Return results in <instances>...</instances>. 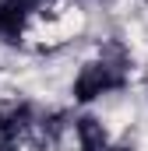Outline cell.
I'll return each mask as SVG.
<instances>
[{"mask_svg":"<svg viewBox=\"0 0 148 151\" xmlns=\"http://www.w3.org/2000/svg\"><path fill=\"white\" fill-rule=\"evenodd\" d=\"M113 151H134V148H113Z\"/></svg>","mask_w":148,"mask_h":151,"instance_id":"obj_7","label":"cell"},{"mask_svg":"<svg viewBox=\"0 0 148 151\" xmlns=\"http://www.w3.org/2000/svg\"><path fill=\"white\" fill-rule=\"evenodd\" d=\"M21 32H25V7H18L11 0H0V39L21 42Z\"/></svg>","mask_w":148,"mask_h":151,"instance_id":"obj_4","label":"cell"},{"mask_svg":"<svg viewBox=\"0 0 148 151\" xmlns=\"http://www.w3.org/2000/svg\"><path fill=\"white\" fill-rule=\"evenodd\" d=\"M74 127H78L81 151H113V148H110V134L102 130V123H99L95 116H81Z\"/></svg>","mask_w":148,"mask_h":151,"instance_id":"obj_3","label":"cell"},{"mask_svg":"<svg viewBox=\"0 0 148 151\" xmlns=\"http://www.w3.org/2000/svg\"><path fill=\"white\" fill-rule=\"evenodd\" d=\"M28 127H32V106L28 102L0 106V151H18V141Z\"/></svg>","mask_w":148,"mask_h":151,"instance_id":"obj_2","label":"cell"},{"mask_svg":"<svg viewBox=\"0 0 148 151\" xmlns=\"http://www.w3.org/2000/svg\"><path fill=\"white\" fill-rule=\"evenodd\" d=\"M11 4H18V7H25V11H28V7H36V4H42V0H11Z\"/></svg>","mask_w":148,"mask_h":151,"instance_id":"obj_6","label":"cell"},{"mask_svg":"<svg viewBox=\"0 0 148 151\" xmlns=\"http://www.w3.org/2000/svg\"><path fill=\"white\" fill-rule=\"evenodd\" d=\"M123 84V67L120 63H110V60H95V63H85L81 74L74 81V99L78 102H92L99 95H106L113 88Z\"/></svg>","mask_w":148,"mask_h":151,"instance_id":"obj_1","label":"cell"},{"mask_svg":"<svg viewBox=\"0 0 148 151\" xmlns=\"http://www.w3.org/2000/svg\"><path fill=\"white\" fill-rule=\"evenodd\" d=\"M60 130H64V116H49V119H42V144H57V137H60Z\"/></svg>","mask_w":148,"mask_h":151,"instance_id":"obj_5","label":"cell"}]
</instances>
